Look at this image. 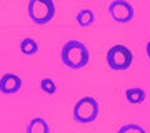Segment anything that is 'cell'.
<instances>
[{"mask_svg": "<svg viewBox=\"0 0 150 133\" xmlns=\"http://www.w3.org/2000/svg\"><path fill=\"white\" fill-rule=\"evenodd\" d=\"M149 4H150V0H149Z\"/></svg>", "mask_w": 150, "mask_h": 133, "instance_id": "14", "label": "cell"}, {"mask_svg": "<svg viewBox=\"0 0 150 133\" xmlns=\"http://www.w3.org/2000/svg\"><path fill=\"white\" fill-rule=\"evenodd\" d=\"M117 133H147L144 127H140L137 123H125L117 130Z\"/></svg>", "mask_w": 150, "mask_h": 133, "instance_id": "11", "label": "cell"}, {"mask_svg": "<svg viewBox=\"0 0 150 133\" xmlns=\"http://www.w3.org/2000/svg\"><path fill=\"white\" fill-rule=\"evenodd\" d=\"M147 57L150 58V40L147 42Z\"/></svg>", "mask_w": 150, "mask_h": 133, "instance_id": "13", "label": "cell"}, {"mask_svg": "<svg viewBox=\"0 0 150 133\" xmlns=\"http://www.w3.org/2000/svg\"><path fill=\"white\" fill-rule=\"evenodd\" d=\"M98 110H100V106H98L97 98L90 95L82 96L74 106V120L77 123H82V125L92 123L98 117Z\"/></svg>", "mask_w": 150, "mask_h": 133, "instance_id": "4", "label": "cell"}, {"mask_svg": "<svg viewBox=\"0 0 150 133\" xmlns=\"http://www.w3.org/2000/svg\"><path fill=\"white\" fill-rule=\"evenodd\" d=\"M40 88H42V91L47 93V95H54L55 91H57V85H55V82L52 78H42L40 80Z\"/></svg>", "mask_w": 150, "mask_h": 133, "instance_id": "12", "label": "cell"}, {"mask_svg": "<svg viewBox=\"0 0 150 133\" xmlns=\"http://www.w3.org/2000/svg\"><path fill=\"white\" fill-rule=\"evenodd\" d=\"M22 88V78L15 73H4L0 77V93L13 95Z\"/></svg>", "mask_w": 150, "mask_h": 133, "instance_id": "6", "label": "cell"}, {"mask_svg": "<svg viewBox=\"0 0 150 133\" xmlns=\"http://www.w3.org/2000/svg\"><path fill=\"white\" fill-rule=\"evenodd\" d=\"M108 13L117 23H130L135 17V8L127 0H112L108 5Z\"/></svg>", "mask_w": 150, "mask_h": 133, "instance_id": "5", "label": "cell"}, {"mask_svg": "<svg viewBox=\"0 0 150 133\" xmlns=\"http://www.w3.org/2000/svg\"><path fill=\"white\" fill-rule=\"evenodd\" d=\"M75 20H77V23L80 27H90L92 23L95 22V13H93V10H90V8H82V10L77 13Z\"/></svg>", "mask_w": 150, "mask_h": 133, "instance_id": "9", "label": "cell"}, {"mask_svg": "<svg viewBox=\"0 0 150 133\" xmlns=\"http://www.w3.org/2000/svg\"><path fill=\"white\" fill-rule=\"evenodd\" d=\"M145 96H147V93H145V90L140 88V87H130V88L125 90V98H127V101L132 103V105L142 103V101L145 100Z\"/></svg>", "mask_w": 150, "mask_h": 133, "instance_id": "7", "label": "cell"}, {"mask_svg": "<svg viewBox=\"0 0 150 133\" xmlns=\"http://www.w3.org/2000/svg\"><path fill=\"white\" fill-rule=\"evenodd\" d=\"M27 13L35 25H47L55 17L54 0H28Z\"/></svg>", "mask_w": 150, "mask_h": 133, "instance_id": "2", "label": "cell"}, {"mask_svg": "<svg viewBox=\"0 0 150 133\" xmlns=\"http://www.w3.org/2000/svg\"><path fill=\"white\" fill-rule=\"evenodd\" d=\"M20 52L23 53V55H27V57H30V55H35V53L38 52V43L33 40V38L27 37L23 38L20 42Z\"/></svg>", "mask_w": 150, "mask_h": 133, "instance_id": "10", "label": "cell"}, {"mask_svg": "<svg viewBox=\"0 0 150 133\" xmlns=\"http://www.w3.org/2000/svg\"><path fill=\"white\" fill-rule=\"evenodd\" d=\"M60 58L62 63L70 70H80L87 67L88 60H90V52L83 42L80 40H69L64 43L62 52H60Z\"/></svg>", "mask_w": 150, "mask_h": 133, "instance_id": "1", "label": "cell"}, {"mask_svg": "<svg viewBox=\"0 0 150 133\" xmlns=\"http://www.w3.org/2000/svg\"><path fill=\"white\" fill-rule=\"evenodd\" d=\"M27 133H50V127H48L47 120L43 118H32L27 125Z\"/></svg>", "mask_w": 150, "mask_h": 133, "instance_id": "8", "label": "cell"}, {"mask_svg": "<svg viewBox=\"0 0 150 133\" xmlns=\"http://www.w3.org/2000/svg\"><path fill=\"white\" fill-rule=\"evenodd\" d=\"M134 63V53L125 45H113L107 50V67L113 72H125Z\"/></svg>", "mask_w": 150, "mask_h": 133, "instance_id": "3", "label": "cell"}]
</instances>
